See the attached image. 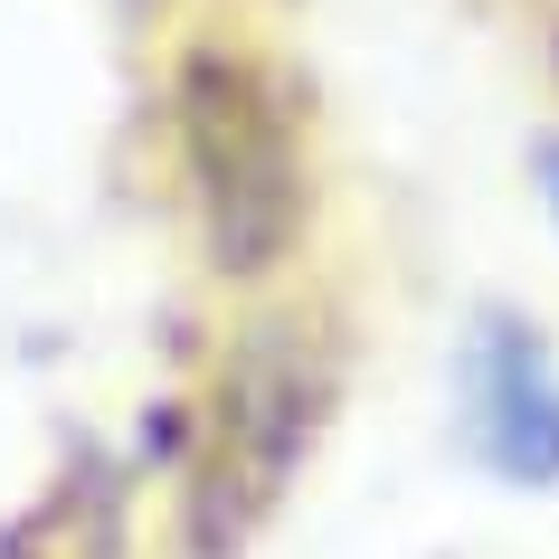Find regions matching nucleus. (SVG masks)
Wrapping results in <instances>:
<instances>
[{"label":"nucleus","instance_id":"f257e3e1","mask_svg":"<svg viewBox=\"0 0 559 559\" xmlns=\"http://www.w3.org/2000/svg\"><path fill=\"white\" fill-rule=\"evenodd\" d=\"M332 417V352L323 332L275 313L228 352L218 370V399H209V437L200 465H190V493H180V540L190 559H237L247 531L285 502L295 465L313 455Z\"/></svg>","mask_w":559,"mask_h":559},{"label":"nucleus","instance_id":"f03ea898","mask_svg":"<svg viewBox=\"0 0 559 559\" xmlns=\"http://www.w3.org/2000/svg\"><path fill=\"white\" fill-rule=\"evenodd\" d=\"M180 162H190V209H200L209 265L218 275H265L304 228V143L265 67L200 48L180 67Z\"/></svg>","mask_w":559,"mask_h":559},{"label":"nucleus","instance_id":"7ed1b4c3","mask_svg":"<svg viewBox=\"0 0 559 559\" xmlns=\"http://www.w3.org/2000/svg\"><path fill=\"white\" fill-rule=\"evenodd\" d=\"M455 389H465L474 465L502 474V484H522V493H559V360L522 313H502V304L474 313Z\"/></svg>","mask_w":559,"mask_h":559},{"label":"nucleus","instance_id":"20e7f679","mask_svg":"<svg viewBox=\"0 0 559 559\" xmlns=\"http://www.w3.org/2000/svg\"><path fill=\"white\" fill-rule=\"evenodd\" d=\"M531 171H540V200H550V218H559V133L531 143Z\"/></svg>","mask_w":559,"mask_h":559}]
</instances>
